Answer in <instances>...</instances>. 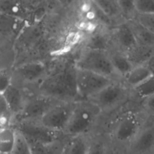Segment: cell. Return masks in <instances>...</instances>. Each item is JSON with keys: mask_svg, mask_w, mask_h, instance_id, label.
Masks as SVG:
<instances>
[{"mask_svg": "<svg viewBox=\"0 0 154 154\" xmlns=\"http://www.w3.org/2000/svg\"><path fill=\"white\" fill-rule=\"evenodd\" d=\"M16 73L23 81L31 82L43 78L46 73V67L40 62H31L19 67Z\"/></svg>", "mask_w": 154, "mask_h": 154, "instance_id": "obj_16", "label": "cell"}, {"mask_svg": "<svg viewBox=\"0 0 154 154\" xmlns=\"http://www.w3.org/2000/svg\"><path fill=\"white\" fill-rule=\"evenodd\" d=\"M32 153L31 146L26 137L16 129V135L12 153L26 154Z\"/></svg>", "mask_w": 154, "mask_h": 154, "instance_id": "obj_24", "label": "cell"}, {"mask_svg": "<svg viewBox=\"0 0 154 154\" xmlns=\"http://www.w3.org/2000/svg\"><path fill=\"white\" fill-rule=\"evenodd\" d=\"M17 129L28 139L31 146L34 144L46 147L58 142L63 132L49 129L37 120L22 119L17 125Z\"/></svg>", "mask_w": 154, "mask_h": 154, "instance_id": "obj_6", "label": "cell"}, {"mask_svg": "<svg viewBox=\"0 0 154 154\" xmlns=\"http://www.w3.org/2000/svg\"><path fill=\"white\" fill-rule=\"evenodd\" d=\"M11 75L4 70H0V93H3L11 84Z\"/></svg>", "mask_w": 154, "mask_h": 154, "instance_id": "obj_29", "label": "cell"}, {"mask_svg": "<svg viewBox=\"0 0 154 154\" xmlns=\"http://www.w3.org/2000/svg\"><path fill=\"white\" fill-rule=\"evenodd\" d=\"M108 51L116 72L123 79L134 66L129 61L125 53L114 47H111Z\"/></svg>", "mask_w": 154, "mask_h": 154, "instance_id": "obj_17", "label": "cell"}, {"mask_svg": "<svg viewBox=\"0 0 154 154\" xmlns=\"http://www.w3.org/2000/svg\"><path fill=\"white\" fill-rule=\"evenodd\" d=\"M154 54V46L136 44L126 52V55L134 66L144 64Z\"/></svg>", "mask_w": 154, "mask_h": 154, "instance_id": "obj_18", "label": "cell"}, {"mask_svg": "<svg viewBox=\"0 0 154 154\" xmlns=\"http://www.w3.org/2000/svg\"><path fill=\"white\" fill-rule=\"evenodd\" d=\"M76 70L75 61L66 63L56 72L45 78L42 84V94L62 101L79 100Z\"/></svg>", "mask_w": 154, "mask_h": 154, "instance_id": "obj_2", "label": "cell"}, {"mask_svg": "<svg viewBox=\"0 0 154 154\" xmlns=\"http://www.w3.org/2000/svg\"><path fill=\"white\" fill-rule=\"evenodd\" d=\"M64 144L63 152L67 153H88L91 147V135H76L67 137Z\"/></svg>", "mask_w": 154, "mask_h": 154, "instance_id": "obj_15", "label": "cell"}, {"mask_svg": "<svg viewBox=\"0 0 154 154\" xmlns=\"http://www.w3.org/2000/svg\"><path fill=\"white\" fill-rule=\"evenodd\" d=\"M153 94H154V75L150 76L141 84L131 89V97L134 96L140 102Z\"/></svg>", "mask_w": 154, "mask_h": 154, "instance_id": "obj_23", "label": "cell"}, {"mask_svg": "<svg viewBox=\"0 0 154 154\" xmlns=\"http://www.w3.org/2000/svg\"><path fill=\"white\" fill-rule=\"evenodd\" d=\"M134 5L136 13H154V0H134Z\"/></svg>", "mask_w": 154, "mask_h": 154, "instance_id": "obj_25", "label": "cell"}, {"mask_svg": "<svg viewBox=\"0 0 154 154\" xmlns=\"http://www.w3.org/2000/svg\"><path fill=\"white\" fill-rule=\"evenodd\" d=\"M0 117L11 120L13 116L8 108L4 94L0 93Z\"/></svg>", "mask_w": 154, "mask_h": 154, "instance_id": "obj_30", "label": "cell"}, {"mask_svg": "<svg viewBox=\"0 0 154 154\" xmlns=\"http://www.w3.org/2000/svg\"><path fill=\"white\" fill-rule=\"evenodd\" d=\"M144 64L148 68L151 74L154 75V54L149 58V59Z\"/></svg>", "mask_w": 154, "mask_h": 154, "instance_id": "obj_32", "label": "cell"}, {"mask_svg": "<svg viewBox=\"0 0 154 154\" xmlns=\"http://www.w3.org/2000/svg\"><path fill=\"white\" fill-rule=\"evenodd\" d=\"M126 152L140 154L154 153V117H147Z\"/></svg>", "mask_w": 154, "mask_h": 154, "instance_id": "obj_9", "label": "cell"}, {"mask_svg": "<svg viewBox=\"0 0 154 154\" xmlns=\"http://www.w3.org/2000/svg\"><path fill=\"white\" fill-rule=\"evenodd\" d=\"M111 46L110 29L97 28L93 30L87 35L82 48L108 50Z\"/></svg>", "mask_w": 154, "mask_h": 154, "instance_id": "obj_13", "label": "cell"}, {"mask_svg": "<svg viewBox=\"0 0 154 154\" xmlns=\"http://www.w3.org/2000/svg\"><path fill=\"white\" fill-rule=\"evenodd\" d=\"M102 115L100 108L90 100H78L63 134L67 137L91 135Z\"/></svg>", "mask_w": 154, "mask_h": 154, "instance_id": "obj_3", "label": "cell"}, {"mask_svg": "<svg viewBox=\"0 0 154 154\" xmlns=\"http://www.w3.org/2000/svg\"><path fill=\"white\" fill-rule=\"evenodd\" d=\"M152 75L145 64L134 66L122 79V82L131 90L138 86Z\"/></svg>", "mask_w": 154, "mask_h": 154, "instance_id": "obj_20", "label": "cell"}, {"mask_svg": "<svg viewBox=\"0 0 154 154\" xmlns=\"http://www.w3.org/2000/svg\"><path fill=\"white\" fill-rule=\"evenodd\" d=\"M110 31L111 47L125 54L137 44L133 32L126 20L114 25Z\"/></svg>", "mask_w": 154, "mask_h": 154, "instance_id": "obj_10", "label": "cell"}, {"mask_svg": "<svg viewBox=\"0 0 154 154\" xmlns=\"http://www.w3.org/2000/svg\"><path fill=\"white\" fill-rule=\"evenodd\" d=\"M134 18L152 32L154 33V13H135Z\"/></svg>", "mask_w": 154, "mask_h": 154, "instance_id": "obj_27", "label": "cell"}, {"mask_svg": "<svg viewBox=\"0 0 154 154\" xmlns=\"http://www.w3.org/2000/svg\"><path fill=\"white\" fill-rule=\"evenodd\" d=\"M74 61L77 69L93 72L114 81H122L112 64L108 50L82 48Z\"/></svg>", "mask_w": 154, "mask_h": 154, "instance_id": "obj_4", "label": "cell"}, {"mask_svg": "<svg viewBox=\"0 0 154 154\" xmlns=\"http://www.w3.org/2000/svg\"><path fill=\"white\" fill-rule=\"evenodd\" d=\"M3 94L12 116L20 115L26 100L21 89L11 83Z\"/></svg>", "mask_w": 154, "mask_h": 154, "instance_id": "obj_14", "label": "cell"}, {"mask_svg": "<svg viewBox=\"0 0 154 154\" xmlns=\"http://www.w3.org/2000/svg\"><path fill=\"white\" fill-rule=\"evenodd\" d=\"M27 0H0V12L22 20L36 13Z\"/></svg>", "mask_w": 154, "mask_h": 154, "instance_id": "obj_12", "label": "cell"}, {"mask_svg": "<svg viewBox=\"0 0 154 154\" xmlns=\"http://www.w3.org/2000/svg\"><path fill=\"white\" fill-rule=\"evenodd\" d=\"M122 16L125 20L134 17L136 12L134 8V0H117Z\"/></svg>", "mask_w": 154, "mask_h": 154, "instance_id": "obj_26", "label": "cell"}, {"mask_svg": "<svg viewBox=\"0 0 154 154\" xmlns=\"http://www.w3.org/2000/svg\"><path fill=\"white\" fill-rule=\"evenodd\" d=\"M59 99L42 94L26 100L22 112V119L37 120L51 107L61 102Z\"/></svg>", "mask_w": 154, "mask_h": 154, "instance_id": "obj_11", "label": "cell"}, {"mask_svg": "<svg viewBox=\"0 0 154 154\" xmlns=\"http://www.w3.org/2000/svg\"><path fill=\"white\" fill-rule=\"evenodd\" d=\"M75 103V101H61L51 107L37 120L49 129L63 133Z\"/></svg>", "mask_w": 154, "mask_h": 154, "instance_id": "obj_8", "label": "cell"}, {"mask_svg": "<svg viewBox=\"0 0 154 154\" xmlns=\"http://www.w3.org/2000/svg\"><path fill=\"white\" fill-rule=\"evenodd\" d=\"M10 121V120H8V119L0 117V129L2 128L4 126H5L8 125Z\"/></svg>", "mask_w": 154, "mask_h": 154, "instance_id": "obj_33", "label": "cell"}, {"mask_svg": "<svg viewBox=\"0 0 154 154\" xmlns=\"http://www.w3.org/2000/svg\"><path fill=\"white\" fill-rule=\"evenodd\" d=\"M148 117L142 108L126 109L117 114L111 122L108 134L113 147L126 151Z\"/></svg>", "mask_w": 154, "mask_h": 154, "instance_id": "obj_1", "label": "cell"}, {"mask_svg": "<svg viewBox=\"0 0 154 154\" xmlns=\"http://www.w3.org/2000/svg\"><path fill=\"white\" fill-rule=\"evenodd\" d=\"M114 81L99 73L76 68V83L79 100L88 99Z\"/></svg>", "mask_w": 154, "mask_h": 154, "instance_id": "obj_7", "label": "cell"}, {"mask_svg": "<svg viewBox=\"0 0 154 154\" xmlns=\"http://www.w3.org/2000/svg\"><path fill=\"white\" fill-rule=\"evenodd\" d=\"M140 106L147 116L154 117V94L142 100Z\"/></svg>", "mask_w": 154, "mask_h": 154, "instance_id": "obj_28", "label": "cell"}, {"mask_svg": "<svg viewBox=\"0 0 154 154\" xmlns=\"http://www.w3.org/2000/svg\"><path fill=\"white\" fill-rule=\"evenodd\" d=\"M126 20L133 32L137 44L154 46V33L147 29L134 17Z\"/></svg>", "mask_w": 154, "mask_h": 154, "instance_id": "obj_21", "label": "cell"}, {"mask_svg": "<svg viewBox=\"0 0 154 154\" xmlns=\"http://www.w3.org/2000/svg\"><path fill=\"white\" fill-rule=\"evenodd\" d=\"M131 97L130 88L122 81H114L88 99L96 104L104 114L121 108Z\"/></svg>", "mask_w": 154, "mask_h": 154, "instance_id": "obj_5", "label": "cell"}, {"mask_svg": "<svg viewBox=\"0 0 154 154\" xmlns=\"http://www.w3.org/2000/svg\"><path fill=\"white\" fill-rule=\"evenodd\" d=\"M16 128L7 125L0 129V153H12Z\"/></svg>", "mask_w": 154, "mask_h": 154, "instance_id": "obj_22", "label": "cell"}, {"mask_svg": "<svg viewBox=\"0 0 154 154\" xmlns=\"http://www.w3.org/2000/svg\"><path fill=\"white\" fill-rule=\"evenodd\" d=\"M90 1L93 6L109 20H116L121 18L124 19L117 0Z\"/></svg>", "mask_w": 154, "mask_h": 154, "instance_id": "obj_19", "label": "cell"}, {"mask_svg": "<svg viewBox=\"0 0 154 154\" xmlns=\"http://www.w3.org/2000/svg\"><path fill=\"white\" fill-rule=\"evenodd\" d=\"M77 0H55L56 4L64 8H69L75 4Z\"/></svg>", "mask_w": 154, "mask_h": 154, "instance_id": "obj_31", "label": "cell"}, {"mask_svg": "<svg viewBox=\"0 0 154 154\" xmlns=\"http://www.w3.org/2000/svg\"><path fill=\"white\" fill-rule=\"evenodd\" d=\"M47 1V2H48V3H49V2H50V1H53V2H55V0H46ZM56 3V2H55Z\"/></svg>", "mask_w": 154, "mask_h": 154, "instance_id": "obj_34", "label": "cell"}]
</instances>
